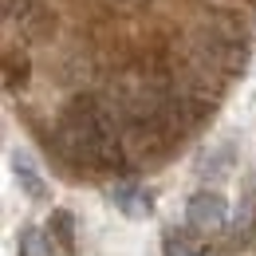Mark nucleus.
Returning a JSON list of instances; mask_svg holds the SVG:
<instances>
[{
    "mask_svg": "<svg viewBox=\"0 0 256 256\" xmlns=\"http://www.w3.org/2000/svg\"><path fill=\"white\" fill-rule=\"evenodd\" d=\"M197 52L209 67H217L224 75L232 71H244V60H248V44H244V28H232L224 20H213L201 40H197Z\"/></svg>",
    "mask_w": 256,
    "mask_h": 256,
    "instance_id": "obj_2",
    "label": "nucleus"
},
{
    "mask_svg": "<svg viewBox=\"0 0 256 256\" xmlns=\"http://www.w3.org/2000/svg\"><path fill=\"white\" fill-rule=\"evenodd\" d=\"M186 217H190V228L197 232H217L228 217V201L217 190H197L186 205Z\"/></svg>",
    "mask_w": 256,
    "mask_h": 256,
    "instance_id": "obj_3",
    "label": "nucleus"
},
{
    "mask_svg": "<svg viewBox=\"0 0 256 256\" xmlns=\"http://www.w3.org/2000/svg\"><path fill=\"white\" fill-rule=\"evenodd\" d=\"M201 256H205V252H201Z\"/></svg>",
    "mask_w": 256,
    "mask_h": 256,
    "instance_id": "obj_10",
    "label": "nucleus"
},
{
    "mask_svg": "<svg viewBox=\"0 0 256 256\" xmlns=\"http://www.w3.org/2000/svg\"><path fill=\"white\" fill-rule=\"evenodd\" d=\"M44 232H48V244L52 248H60L64 256H75V217L67 209H52Z\"/></svg>",
    "mask_w": 256,
    "mask_h": 256,
    "instance_id": "obj_6",
    "label": "nucleus"
},
{
    "mask_svg": "<svg viewBox=\"0 0 256 256\" xmlns=\"http://www.w3.org/2000/svg\"><path fill=\"white\" fill-rule=\"evenodd\" d=\"M12 178H16V186L24 197H32V201H48L52 190H48V182H44V174H40V166L32 162L28 150H12Z\"/></svg>",
    "mask_w": 256,
    "mask_h": 256,
    "instance_id": "obj_5",
    "label": "nucleus"
},
{
    "mask_svg": "<svg viewBox=\"0 0 256 256\" xmlns=\"http://www.w3.org/2000/svg\"><path fill=\"white\" fill-rule=\"evenodd\" d=\"M48 252H52L48 232H40L32 224H24V228L16 232V256H48Z\"/></svg>",
    "mask_w": 256,
    "mask_h": 256,
    "instance_id": "obj_7",
    "label": "nucleus"
},
{
    "mask_svg": "<svg viewBox=\"0 0 256 256\" xmlns=\"http://www.w3.org/2000/svg\"><path fill=\"white\" fill-rule=\"evenodd\" d=\"M110 201H114V209L130 217V221H146L150 213H154V193L146 190V186H138V182H118L114 190H110Z\"/></svg>",
    "mask_w": 256,
    "mask_h": 256,
    "instance_id": "obj_4",
    "label": "nucleus"
},
{
    "mask_svg": "<svg viewBox=\"0 0 256 256\" xmlns=\"http://www.w3.org/2000/svg\"><path fill=\"white\" fill-rule=\"evenodd\" d=\"M24 83H28V60H24V56L16 60V56L8 52V56H4V87L16 91V87H24Z\"/></svg>",
    "mask_w": 256,
    "mask_h": 256,
    "instance_id": "obj_8",
    "label": "nucleus"
},
{
    "mask_svg": "<svg viewBox=\"0 0 256 256\" xmlns=\"http://www.w3.org/2000/svg\"><path fill=\"white\" fill-rule=\"evenodd\" d=\"M162 252H166V256H201V252H193L190 236L178 232V228H166V236H162Z\"/></svg>",
    "mask_w": 256,
    "mask_h": 256,
    "instance_id": "obj_9",
    "label": "nucleus"
},
{
    "mask_svg": "<svg viewBox=\"0 0 256 256\" xmlns=\"http://www.w3.org/2000/svg\"><path fill=\"white\" fill-rule=\"evenodd\" d=\"M56 146L71 166H91V170L126 166V142L114 130V110H106L91 95L71 98L64 106L56 122Z\"/></svg>",
    "mask_w": 256,
    "mask_h": 256,
    "instance_id": "obj_1",
    "label": "nucleus"
}]
</instances>
